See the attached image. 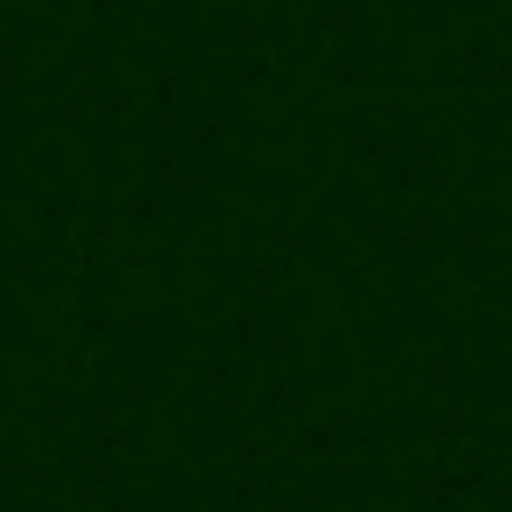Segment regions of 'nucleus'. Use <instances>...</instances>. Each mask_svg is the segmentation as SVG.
<instances>
[]
</instances>
